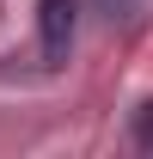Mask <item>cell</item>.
I'll return each mask as SVG.
<instances>
[{
	"label": "cell",
	"instance_id": "cell-2",
	"mask_svg": "<svg viewBox=\"0 0 153 159\" xmlns=\"http://www.w3.org/2000/svg\"><path fill=\"white\" fill-rule=\"evenodd\" d=\"M135 147H141V153H153V104H141V110H135Z\"/></svg>",
	"mask_w": 153,
	"mask_h": 159
},
{
	"label": "cell",
	"instance_id": "cell-1",
	"mask_svg": "<svg viewBox=\"0 0 153 159\" xmlns=\"http://www.w3.org/2000/svg\"><path fill=\"white\" fill-rule=\"evenodd\" d=\"M74 31H80V0H37V43H43V61L49 67L67 61Z\"/></svg>",
	"mask_w": 153,
	"mask_h": 159
}]
</instances>
